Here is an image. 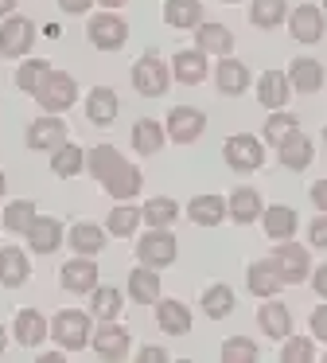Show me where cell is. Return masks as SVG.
I'll list each match as a JSON object with an SVG mask.
<instances>
[{
	"instance_id": "obj_1",
	"label": "cell",
	"mask_w": 327,
	"mask_h": 363,
	"mask_svg": "<svg viewBox=\"0 0 327 363\" xmlns=\"http://www.w3.org/2000/svg\"><path fill=\"white\" fill-rule=\"evenodd\" d=\"M86 164H90L93 180H98L113 199H121V203H129V199L140 196V188H144L140 168L129 164V160L113 149V145H93V149L86 152Z\"/></svg>"
},
{
	"instance_id": "obj_2",
	"label": "cell",
	"mask_w": 327,
	"mask_h": 363,
	"mask_svg": "<svg viewBox=\"0 0 327 363\" xmlns=\"http://www.w3.org/2000/svg\"><path fill=\"white\" fill-rule=\"evenodd\" d=\"M35 102H39V110H43V113H67L70 106L78 102L74 79H70L67 71H51L43 79V86L35 90Z\"/></svg>"
},
{
	"instance_id": "obj_3",
	"label": "cell",
	"mask_w": 327,
	"mask_h": 363,
	"mask_svg": "<svg viewBox=\"0 0 327 363\" xmlns=\"http://www.w3.org/2000/svg\"><path fill=\"white\" fill-rule=\"evenodd\" d=\"M176 254H179V242H176V235H171L168 227H152V230H148V235L137 242L140 266H152V269L171 266V262H176Z\"/></svg>"
},
{
	"instance_id": "obj_4",
	"label": "cell",
	"mask_w": 327,
	"mask_h": 363,
	"mask_svg": "<svg viewBox=\"0 0 327 363\" xmlns=\"http://www.w3.org/2000/svg\"><path fill=\"white\" fill-rule=\"evenodd\" d=\"M51 336H54V344H62L67 352H82V347L90 344V316L78 313V308H62L51 320Z\"/></svg>"
},
{
	"instance_id": "obj_5",
	"label": "cell",
	"mask_w": 327,
	"mask_h": 363,
	"mask_svg": "<svg viewBox=\"0 0 327 363\" xmlns=\"http://www.w3.org/2000/svg\"><path fill=\"white\" fill-rule=\"evenodd\" d=\"M222 157L234 172H257V168L265 164V145L249 133H234V137H226Z\"/></svg>"
},
{
	"instance_id": "obj_6",
	"label": "cell",
	"mask_w": 327,
	"mask_h": 363,
	"mask_svg": "<svg viewBox=\"0 0 327 363\" xmlns=\"http://www.w3.org/2000/svg\"><path fill=\"white\" fill-rule=\"evenodd\" d=\"M168 82H171V71H168V63H160L156 55H140L137 63H132V86H137L140 98L168 94Z\"/></svg>"
},
{
	"instance_id": "obj_7",
	"label": "cell",
	"mask_w": 327,
	"mask_h": 363,
	"mask_svg": "<svg viewBox=\"0 0 327 363\" xmlns=\"http://www.w3.org/2000/svg\"><path fill=\"white\" fill-rule=\"evenodd\" d=\"M90 43L98 51H121L125 43H129V24H125L117 12H98V16H90Z\"/></svg>"
},
{
	"instance_id": "obj_8",
	"label": "cell",
	"mask_w": 327,
	"mask_h": 363,
	"mask_svg": "<svg viewBox=\"0 0 327 363\" xmlns=\"http://www.w3.org/2000/svg\"><path fill=\"white\" fill-rule=\"evenodd\" d=\"M272 269H277V277L285 285H300L304 277H308V269H311V258H308V250L304 246H296V242H280L277 250H272Z\"/></svg>"
},
{
	"instance_id": "obj_9",
	"label": "cell",
	"mask_w": 327,
	"mask_h": 363,
	"mask_svg": "<svg viewBox=\"0 0 327 363\" xmlns=\"http://www.w3.org/2000/svg\"><path fill=\"white\" fill-rule=\"evenodd\" d=\"M164 129H168V137L176 145H195L202 137V129H207V113L195 110V106H176L168 113V121H164Z\"/></svg>"
},
{
	"instance_id": "obj_10",
	"label": "cell",
	"mask_w": 327,
	"mask_h": 363,
	"mask_svg": "<svg viewBox=\"0 0 327 363\" xmlns=\"http://www.w3.org/2000/svg\"><path fill=\"white\" fill-rule=\"evenodd\" d=\"M31 43H35V24H31L28 16H8L4 24H0V55L4 59L28 55Z\"/></svg>"
},
{
	"instance_id": "obj_11",
	"label": "cell",
	"mask_w": 327,
	"mask_h": 363,
	"mask_svg": "<svg viewBox=\"0 0 327 363\" xmlns=\"http://www.w3.org/2000/svg\"><path fill=\"white\" fill-rule=\"evenodd\" d=\"M59 145H67V121L59 113H43L28 125V149L35 152H54Z\"/></svg>"
},
{
	"instance_id": "obj_12",
	"label": "cell",
	"mask_w": 327,
	"mask_h": 363,
	"mask_svg": "<svg viewBox=\"0 0 327 363\" xmlns=\"http://www.w3.org/2000/svg\"><path fill=\"white\" fill-rule=\"evenodd\" d=\"M323 9H316V4H300V9L288 12V32H292V40L300 43H319L323 40Z\"/></svg>"
},
{
	"instance_id": "obj_13",
	"label": "cell",
	"mask_w": 327,
	"mask_h": 363,
	"mask_svg": "<svg viewBox=\"0 0 327 363\" xmlns=\"http://www.w3.org/2000/svg\"><path fill=\"white\" fill-rule=\"evenodd\" d=\"M257 324L269 340H288L292 336V308L277 297H265V305L257 308Z\"/></svg>"
},
{
	"instance_id": "obj_14",
	"label": "cell",
	"mask_w": 327,
	"mask_h": 363,
	"mask_svg": "<svg viewBox=\"0 0 327 363\" xmlns=\"http://www.w3.org/2000/svg\"><path fill=\"white\" fill-rule=\"evenodd\" d=\"M59 281L67 293H93L98 289V266H93V258L78 254V258H70L67 266H62Z\"/></svg>"
},
{
	"instance_id": "obj_15",
	"label": "cell",
	"mask_w": 327,
	"mask_h": 363,
	"mask_svg": "<svg viewBox=\"0 0 327 363\" xmlns=\"http://www.w3.org/2000/svg\"><path fill=\"white\" fill-rule=\"evenodd\" d=\"M288 98H292V86H288V74L285 71H265L261 79H257V102L265 106V110H285Z\"/></svg>"
},
{
	"instance_id": "obj_16",
	"label": "cell",
	"mask_w": 327,
	"mask_h": 363,
	"mask_svg": "<svg viewBox=\"0 0 327 363\" xmlns=\"http://www.w3.org/2000/svg\"><path fill=\"white\" fill-rule=\"evenodd\" d=\"M156 324H160V332H168V336H187V332H191V308H187L183 301L160 297L156 301Z\"/></svg>"
},
{
	"instance_id": "obj_17",
	"label": "cell",
	"mask_w": 327,
	"mask_h": 363,
	"mask_svg": "<svg viewBox=\"0 0 327 363\" xmlns=\"http://www.w3.org/2000/svg\"><path fill=\"white\" fill-rule=\"evenodd\" d=\"M261 227L272 242H288V238L296 235V227H300V215L285 203H272L269 211H261Z\"/></svg>"
},
{
	"instance_id": "obj_18",
	"label": "cell",
	"mask_w": 327,
	"mask_h": 363,
	"mask_svg": "<svg viewBox=\"0 0 327 363\" xmlns=\"http://www.w3.org/2000/svg\"><path fill=\"white\" fill-rule=\"evenodd\" d=\"M214 82H218V94L238 98V94H246V86H249V67L238 63V59H230V55H222V63L214 67Z\"/></svg>"
},
{
	"instance_id": "obj_19",
	"label": "cell",
	"mask_w": 327,
	"mask_h": 363,
	"mask_svg": "<svg viewBox=\"0 0 327 363\" xmlns=\"http://www.w3.org/2000/svg\"><path fill=\"white\" fill-rule=\"evenodd\" d=\"M93 352H98L101 359H125V355H129V332H125L121 324L105 320L93 332Z\"/></svg>"
},
{
	"instance_id": "obj_20",
	"label": "cell",
	"mask_w": 327,
	"mask_h": 363,
	"mask_svg": "<svg viewBox=\"0 0 327 363\" xmlns=\"http://www.w3.org/2000/svg\"><path fill=\"white\" fill-rule=\"evenodd\" d=\"M47 332H51V324L43 320V313H35V308H20V313H16V320H12V336H16V344L35 347V344H43Z\"/></svg>"
},
{
	"instance_id": "obj_21",
	"label": "cell",
	"mask_w": 327,
	"mask_h": 363,
	"mask_svg": "<svg viewBox=\"0 0 327 363\" xmlns=\"http://www.w3.org/2000/svg\"><path fill=\"white\" fill-rule=\"evenodd\" d=\"M195 43H199L202 55H230V51H234V32L226 24L207 20V24L195 28Z\"/></svg>"
},
{
	"instance_id": "obj_22",
	"label": "cell",
	"mask_w": 327,
	"mask_h": 363,
	"mask_svg": "<svg viewBox=\"0 0 327 363\" xmlns=\"http://www.w3.org/2000/svg\"><path fill=\"white\" fill-rule=\"evenodd\" d=\"M288 86H292V94H316L323 86V63H316V59H292Z\"/></svg>"
},
{
	"instance_id": "obj_23",
	"label": "cell",
	"mask_w": 327,
	"mask_h": 363,
	"mask_svg": "<svg viewBox=\"0 0 327 363\" xmlns=\"http://www.w3.org/2000/svg\"><path fill=\"white\" fill-rule=\"evenodd\" d=\"M59 242H62V223L59 219H47V215H35L31 219V227H28V246L35 254H51V250H59Z\"/></svg>"
},
{
	"instance_id": "obj_24",
	"label": "cell",
	"mask_w": 327,
	"mask_h": 363,
	"mask_svg": "<svg viewBox=\"0 0 327 363\" xmlns=\"http://www.w3.org/2000/svg\"><path fill=\"white\" fill-rule=\"evenodd\" d=\"M171 74H176V82H183V86H199V82L207 79V55H202L199 48L195 51H176Z\"/></svg>"
},
{
	"instance_id": "obj_25",
	"label": "cell",
	"mask_w": 327,
	"mask_h": 363,
	"mask_svg": "<svg viewBox=\"0 0 327 363\" xmlns=\"http://www.w3.org/2000/svg\"><path fill=\"white\" fill-rule=\"evenodd\" d=\"M117 110H121V102H117V94L109 86L90 90V98H86V118H90V125H113Z\"/></svg>"
},
{
	"instance_id": "obj_26",
	"label": "cell",
	"mask_w": 327,
	"mask_h": 363,
	"mask_svg": "<svg viewBox=\"0 0 327 363\" xmlns=\"http://www.w3.org/2000/svg\"><path fill=\"white\" fill-rule=\"evenodd\" d=\"M164 24L176 28V32L199 28L202 24V4L199 0H164Z\"/></svg>"
},
{
	"instance_id": "obj_27",
	"label": "cell",
	"mask_w": 327,
	"mask_h": 363,
	"mask_svg": "<svg viewBox=\"0 0 327 363\" xmlns=\"http://www.w3.org/2000/svg\"><path fill=\"white\" fill-rule=\"evenodd\" d=\"M261 211H265V207H261L257 188H238L230 199H226V215H230L234 223H241V227L253 223V219H261Z\"/></svg>"
},
{
	"instance_id": "obj_28",
	"label": "cell",
	"mask_w": 327,
	"mask_h": 363,
	"mask_svg": "<svg viewBox=\"0 0 327 363\" xmlns=\"http://www.w3.org/2000/svg\"><path fill=\"white\" fill-rule=\"evenodd\" d=\"M187 219H191L195 227H218V223L226 219V199L222 196H195L191 203H187Z\"/></svg>"
},
{
	"instance_id": "obj_29",
	"label": "cell",
	"mask_w": 327,
	"mask_h": 363,
	"mask_svg": "<svg viewBox=\"0 0 327 363\" xmlns=\"http://www.w3.org/2000/svg\"><path fill=\"white\" fill-rule=\"evenodd\" d=\"M164 137H168V129H164L160 121L140 118L137 125H132V149H137L140 157H156V152L164 149Z\"/></svg>"
},
{
	"instance_id": "obj_30",
	"label": "cell",
	"mask_w": 327,
	"mask_h": 363,
	"mask_svg": "<svg viewBox=\"0 0 327 363\" xmlns=\"http://www.w3.org/2000/svg\"><path fill=\"white\" fill-rule=\"evenodd\" d=\"M28 277H31L28 254H23V250H16V246H4V250H0V285L16 289V285H23Z\"/></svg>"
},
{
	"instance_id": "obj_31",
	"label": "cell",
	"mask_w": 327,
	"mask_h": 363,
	"mask_svg": "<svg viewBox=\"0 0 327 363\" xmlns=\"http://www.w3.org/2000/svg\"><path fill=\"white\" fill-rule=\"evenodd\" d=\"M277 152H280V164H285L288 172H304V168L311 164V141L300 133V129H296L288 141H280Z\"/></svg>"
},
{
	"instance_id": "obj_32",
	"label": "cell",
	"mask_w": 327,
	"mask_h": 363,
	"mask_svg": "<svg viewBox=\"0 0 327 363\" xmlns=\"http://www.w3.org/2000/svg\"><path fill=\"white\" fill-rule=\"evenodd\" d=\"M246 285H249V293L253 297H277L280 293V277H277V269H272V262H253V266L246 269Z\"/></svg>"
},
{
	"instance_id": "obj_33",
	"label": "cell",
	"mask_w": 327,
	"mask_h": 363,
	"mask_svg": "<svg viewBox=\"0 0 327 363\" xmlns=\"http://www.w3.org/2000/svg\"><path fill=\"white\" fill-rule=\"evenodd\" d=\"M129 297L137 305H156L160 301V277H156L152 266H137L129 274Z\"/></svg>"
},
{
	"instance_id": "obj_34",
	"label": "cell",
	"mask_w": 327,
	"mask_h": 363,
	"mask_svg": "<svg viewBox=\"0 0 327 363\" xmlns=\"http://www.w3.org/2000/svg\"><path fill=\"white\" fill-rule=\"evenodd\" d=\"M70 250L93 258L98 250H105V230L93 227V223H74V227H70Z\"/></svg>"
},
{
	"instance_id": "obj_35",
	"label": "cell",
	"mask_w": 327,
	"mask_h": 363,
	"mask_svg": "<svg viewBox=\"0 0 327 363\" xmlns=\"http://www.w3.org/2000/svg\"><path fill=\"white\" fill-rule=\"evenodd\" d=\"M86 168V152L78 149V145H59V149L51 152V172L62 176V180H70V176H78Z\"/></svg>"
},
{
	"instance_id": "obj_36",
	"label": "cell",
	"mask_w": 327,
	"mask_h": 363,
	"mask_svg": "<svg viewBox=\"0 0 327 363\" xmlns=\"http://www.w3.org/2000/svg\"><path fill=\"white\" fill-rule=\"evenodd\" d=\"M249 20L253 28H277L280 20H288V4L285 0H249Z\"/></svg>"
},
{
	"instance_id": "obj_37",
	"label": "cell",
	"mask_w": 327,
	"mask_h": 363,
	"mask_svg": "<svg viewBox=\"0 0 327 363\" xmlns=\"http://www.w3.org/2000/svg\"><path fill=\"white\" fill-rule=\"evenodd\" d=\"M140 219H144L148 227H171V223L179 219V207H176V199L156 196V199H148V203L140 207Z\"/></svg>"
},
{
	"instance_id": "obj_38",
	"label": "cell",
	"mask_w": 327,
	"mask_h": 363,
	"mask_svg": "<svg viewBox=\"0 0 327 363\" xmlns=\"http://www.w3.org/2000/svg\"><path fill=\"white\" fill-rule=\"evenodd\" d=\"M202 313H207L210 320L230 316L234 313V289L230 285H210V289H202Z\"/></svg>"
},
{
	"instance_id": "obj_39",
	"label": "cell",
	"mask_w": 327,
	"mask_h": 363,
	"mask_svg": "<svg viewBox=\"0 0 327 363\" xmlns=\"http://www.w3.org/2000/svg\"><path fill=\"white\" fill-rule=\"evenodd\" d=\"M140 207H129V203H121V207H113V211H109V223H105V230L113 238H129L132 230L140 227Z\"/></svg>"
},
{
	"instance_id": "obj_40",
	"label": "cell",
	"mask_w": 327,
	"mask_h": 363,
	"mask_svg": "<svg viewBox=\"0 0 327 363\" xmlns=\"http://www.w3.org/2000/svg\"><path fill=\"white\" fill-rule=\"evenodd\" d=\"M47 74H51V63H47V59H31V63H20V71H16V86H20L23 94L35 98V90L43 86Z\"/></svg>"
},
{
	"instance_id": "obj_41",
	"label": "cell",
	"mask_w": 327,
	"mask_h": 363,
	"mask_svg": "<svg viewBox=\"0 0 327 363\" xmlns=\"http://www.w3.org/2000/svg\"><path fill=\"white\" fill-rule=\"evenodd\" d=\"M90 313L98 316V320H113V316L121 313V289L98 285V289H93V301H90Z\"/></svg>"
},
{
	"instance_id": "obj_42",
	"label": "cell",
	"mask_w": 327,
	"mask_h": 363,
	"mask_svg": "<svg viewBox=\"0 0 327 363\" xmlns=\"http://www.w3.org/2000/svg\"><path fill=\"white\" fill-rule=\"evenodd\" d=\"M300 129V121L292 118V113H285V110H272L269 113V121H265V141L269 145H280V141H288V137Z\"/></svg>"
},
{
	"instance_id": "obj_43",
	"label": "cell",
	"mask_w": 327,
	"mask_h": 363,
	"mask_svg": "<svg viewBox=\"0 0 327 363\" xmlns=\"http://www.w3.org/2000/svg\"><path fill=\"white\" fill-rule=\"evenodd\" d=\"M31 219H35V203L31 199H16V203L4 207V227L16 230V235H28Z\"/></svg>"
},
{
	"instance_id": "obj_44",
	"label": "cell",
	"mask_w": 327,
	"mask_h": 363,
	"mask_svg": "<svg viewBox=\"0 0 327 363\" xmlns=\"http://www.w3.org/2000/svg\"><path fill=\"white\" fill-rule=\"evenodd\" d=\"M257 355L261 352H257V344L249 336H230L222 344V363H253Z\"/></svg>"
},
{
	"instance_id": "obj_45",
	"label": "cell",
	"mask_w": 327,
	"mask_h": 363,
	"mask_svg": "<svg viewBox=\"0 0 327 363\" xmlns=\"http://www.w3.org/2000/svg\"><path fill=\"white\" fill-rule=\"evenodd\" d=\"M280 359L285 363H311L316 359V347L308 344V336H288V344L280 347Z\"/></svg>"
},
{
	"instance_id": "obj_46",
	"label": "cell",
	"mask_w": 327,
	"mask_h": 363,
	"mask_svg": "<svg viewBox=\"0 0 327 363\" xmlns=\"http://www.w3.org/2000/svg\"><path fill=\"white\" fill-rule=\"evenodd\" d=\"M308 242L316 246V250H327V211H319V219H311V227H308Z\"/></svg>"
},
{
	"instance_id": "obj_47",
	"label": "cell",
	"mask_w": 327,
	"mask_h": 363,
	"mask_svg": "<svg viewBox=\"0 0 327 363\" xmlns=\"http://www.w3.org/2000/svg\"><path fill=\"white\" fill-rule=\"evenodd\" d=\"M311 336L327 344V305H319L316 313H311Z\"/></svg>"
},
{
	"instance_id": "obj_48",
	"label": "cell",
	"mask_w": 327,
	"mask_h": 363,
	"mask_svg": "<svg viewBox=\"0 0 327 363\" xmlns=\"http://www.w3.org/2000/svg\"><path fill=\"white\" fill-rule=\"evenodd\" d=\"M90 4H98V0H59V9L70 12V16H82V12H90Z\"/></svg>"
},
{
	"instance_id": "obj_49",
	"label": "cell",
	"mask_w": 327,
	"mask_h": 363,
	"mask_svg": "<svg viewBox=\"0 0 327 363\" xmlns=\"http://www.w3.org/2000/svg\"><path fill=\"white\" fill-rule=\"evenodd\" d=\"M311 289H316L319 297L327 301V266H316V269H311Z\"/></svg>"
},
{
	"instance_id": "obj_50",
	"label": "cell",
	"mask_w": 327,
	"mask_h": 363,
	"mask_svg": "<svg viewBox=\"0 0 327 363\" xmlns=\"http://www.w3.org/2000/svg\"><path fill=\"white\" fill-rule=\"evenodd\" d=\"M311 203H316L319 211H327V180H316V184H311Z\"/></svg>"
},
{
	"instance_id": "obj_51",
	"label": "cell",
	"mask_w": 327,
	"mask_h": 363,
	"mask_svg": "<svg viewBox=\"0 0 327 363\" xmlns=\"http://www.w3.org/2000/svg\"><path fill=\"white\" fill-rule=\"evenodd\" d=\"M137 359H140V363H164V359H168V352H164V347H144Z\"/></svg>"
},
{
	"instance_id": "obj_52",
	"label": "cell",
	"mask_w": 327,
	"mask_h": 363,
	"mask_svg": "<svg viewBox=\"0 0 327 363\" xmlns=\"http://www.w3.org/2000/svg\"><path fill=\"white\" fill-rule=\"evenodd\" d=\"M98 4H101V9H105V12H113V9H125L129 0H98Z\"/></svg>"
},
{
	"instance_id": "obj_53",
	"label": "cell",
	"mask_w": 327,
	"mask_h": 363,
	"mask_svg": "<svg viewBox=\"0 0 327 363\" xmlns=\"http://www.w3.org/2000/svg\"><path fill=\"white\" fill-rule=\"evenodd\" d=\"M12 12H16V0H0V16H12Z\"/></svg>"
},
{
	"instance_id": "obj_54",
	"label": "cell",
	"mask_w": 327,
	"mask_h": 363,
	"mask_svg": "<svg viewBox=\"0 0 327 363\" xmlns=\"http://www.w3.org/2000/svg\"><path fill=\"white\" fill-rule=\"evenodd\" d=\"M43 35H51V40H59V35H62V28H59V24H47V28H43Z\"/></svg>"
},
{
	"instance_id": "obj_55",
	"label": "cell",
	"mask_w": 327,
	"mask_h": 363,
	"mask_svg": "<svg viewBox=\"0 0 327 363\" xmlns=\"http://www.w3.org/2000/svg\"><path fill=\"white\" fill-rule=\"evenodd\" d=\"M4 344H8V332H4V324H0V352H4Z\"/></svg>"
},
{
	"instance_id": "obj_56",
	"label": "cell",
	"mask_w": 327,
	"mask_h": 363,
	"mask_svg": "<svg viewBox=\"0 0 327 363\" xmlns=\"http://www.w3.org/2000/svg\"><path fill=\"white\" fill-rule=\"evenodd\" d=\"M4 191H8V180H4V172H0V196H4Z\"/></svg>"
},
{
	"instance_id": "obj_57",
	"label": "cell",
	"mask_w": 327,
	"mask_h": 363,
	"mask_svg": "<svg viewBox=\"0 0 327 363\" xmlns=\"http://www.w3.org/2000/svg\"><path fill=\"white\" fill-rule=\"evenodd\" d=\"M323 145H327V125H323Z\"/></svg>"
},
{
	"instance_id": "obj_58",
	"label": "cell",
	"mask_w": 327,
	"mask_h": 363,
	"mask_svg": "<svg viewBox=\"0 0 327 363\" xmlns=\"http://www.w3.org/2000/svg\"><path fill=\"white\" fill-rule=\"evenodd\" d=\"M323 16H327V0H323Z\"/></svg>"
},
{
	"instance_id": "obj_59",
	"label": "cell",
	"mask_w": 327,
	"mask_h": 363,
	"mask_svg": "<svg viewBox=\"0 0 327 363\" xmlns=\"http://www.w3.org/2000/svg\"><path fill=\"white\" fill-rule=\"evenodd\" d=\"M226 4H238V0H226Z\"/></svg>"
},
{
	"instance_id": "obj_60",
	"label": "cell",
	"mask_w": 327,
	"mask_h": 363,
	"mask_svg": "<svg viewBox=\"0 0 327 363\" xmlns=\"http://www.w3.org/2000/svg\"><path fill=\"white\" fill-rule=\"evenodd\" d=\"M0 227H4V215H0Z\"/></svg>"
},
{
	"instance_id": "obj_61",
	"label": "cell",
	"mask_w": 327,
	"mask_h": 363,
	"mask_svg": "<svg viewBox=\"0 0 327 363\" xmlns=\"http://www.w3.org/2000/svg\"><path fill=\"white\" fill-rule=\"evenodd\" d=\"M323 359H327V355H323Z\"/></svg>"
}]
</instances>
